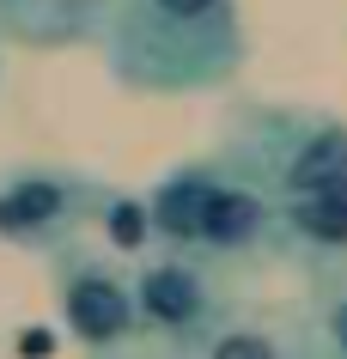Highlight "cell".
Returning a JSON list of instances; mask_svg holds the SVG:
<instances>
[{
	"label": "cell",
	"mask_w": 347,
	"mask_h": 359,
	"mask_svg": "<svg viewBox=\"0 0 347 359\" xmlns=\"http://www.w3.org/2000/svg\"><path fill=\"white\" fill-rule=\"evenodd\" d=\"M140 226L147 244L183 250L201 262H250L262 250H274V201L256 195L238 170L219 158H183L140 195Z\"/></svg>",
	"instance_id": "cell-2"
},
{
	"label": "cell",
	"mask_w": 347,
	"mask_h": 359,
	"mask_svg": "<svg viewBox=\"0 0 347 359\" xmlns=\"http://www.w3.org/2000/svg\"><path fill=\"white\" fill-rule=\"evenodd\" d=\"M195 359H287V347L268 335V329H256V323H213L207 335L189 347Z\"/></svg>",
	"instance_id": "cell-9"
},
{
	"label": "cell",
	"mask_w": 347,
	"mask_h": 359,
	"mask_svg": "<svg viewBox=\"0 0 347 359\" xmlns=\"http://www.w3.org/2000/svg\"><path fill=\"white\" fill-rule=\"evenodd\" d=\"M110 0H0V43H19L31 55H61L97 43Z\"/></svg>",
	"instance_id": "cell-7"
},
{
	"label": "cell",
	"mask_w": 347,
	"mask_h": 359,
	"mask_svg": "<svg viewBox=\"0 0 347 359\" xmlns=\"http://www.w3.org/2000/svg\"><path fill=\"white\" fill-rule=\"evenodd\" d=\"M92 359H177V353H165L158 341H128V347H110V353H92Z\"/></svg>",
	"instance_id": "cell-11"
},
{
	"label": "cell",
	"mask_w": 347,
	"mask_h": 359,
	"mask_svg": "<svg viewBox=\"0 0 347 359\" xmlns=\"http://www.w3.org/2000/svg\"><path fill=\"white\" fill-rule=\"evenodd\" d=\"M128 286H135L140 341H158L171 353H189L213 323H226V292L213 280V262H201V256L158 250L128 274Z\"/></svg>",
	"instance_id": "cell-5"
},
{
	"label": "cell",
	"mask_w": 347,
	"mask_h": 359,
	"mask_svg": "<svg viewBox=\"0 0 347 359\" xmlns=\"http://www.w3.org/2000/svg\"><path fill=\"white\" fill-rule=\"evenodd\" d=\"M274 250H323L347 256V170L274 201Z\"/></svg>",
	"instance_id": "cell-8"
},
{
	"label": "cell",
	"mask_w": 347,
	"mask_h": 359,
	"mask_svg": "<svg viewBox=\"0 0 347 359\" xmlns=\"http://www.w3.org/2000/svg\"><path fill=\"white\" fill-rule=\"evenodd\" d=\"M104 201L110 189L79 165H49V158L6 165L0 170V244L25 256H55L104 219Z\"/></svg>",
	"instance_id": "cell-4"
},
{
	"label": "cell",
	"mask_w": 347,
	"mask_h": 359,
	"mask_svg": "<svg viewBox=\"0 0 347 359\" xmlns=\"http://www.w3.org/2000/svg\"><path fill=\"white\" fill-rule=\"evenodd\" d=\"M213 158L238 170L256 195L287 201L347 170V122L329 110H305V104H244L231 110Z\"/></svg>",
	"instance_id": "cell-3"
},
{
	"label": "cell",
	"mask_w": 347,
	"mask_h": 359,
	"mask_svg": "<svg viewBox=\"0 0 347 359\" xmlns=\"http://www.w3.org/2000/svg\"><path fill=\"white\" fill-rule=\"evenodd\" d=\"M323 335H329V353H335V359H347V299H341V304H329Z\"/></svg>",
	"instance_id": "cell-10"
},
{
	"label": "cell",
	"mask_w": 347,
	"mask_h": 359,
	"mask_svg": "<svg viewBox=\"0 0 347 359\" xmlns=\"http://www.w3.org/2000/svg\"><path fill=\"white\" fill-rule=\"evenodd\" d=\"M49 280H55V311L67 323V335L86 347V353H110V347H128L140 335L135 323V286H128V268L104 262L92 250H55L49 256Z\"/></svg>",
	"instance_id": "cell-6"
},
{
	"label": "cell",
	"mask_w": 347,
	"mask_h": 359,
	"mask_svg": "<svg viewBox=\"0 0 347 359\" xmlns=\"http://www.w3.org/2000/svg\"><path fill=\"white\" fill-rule=\"evenodd\" d=\"M104 74L135 97H201L244 74L250 37L238 0H110Z\"/></svg>",
	"instance_id": "cell-1"
}]
</instances>
